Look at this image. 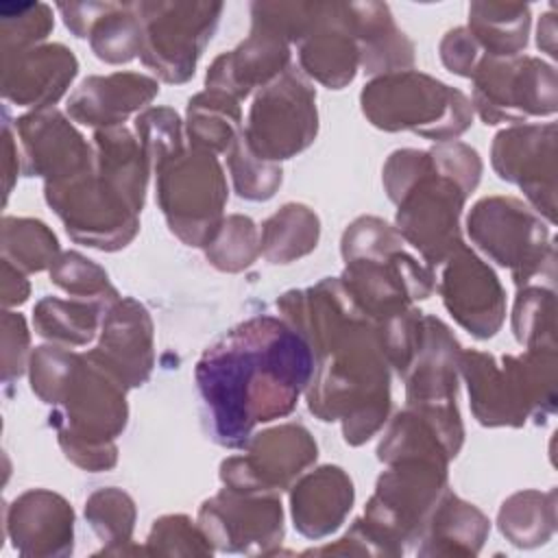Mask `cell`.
I'll use <instances>...</instances> for the list:
<instances>
[{
	"label": "cell",
	"mask_w": 558,
	"mask_h": 558,
	"mask_svg": "<svg viewBox=\"0 0 558 558\" xmlns=\"http://www.w3.org/2000/svg\"><path fill=\"white\" fill-rule=\"evenodd\" d=\"M240 111L233 98L220 92H205L190 100L187 131L196 150H225L238 131Z\"/></svg>",
	"instance_id": "23"
},
{
	"label": "cell",
	"mask_w": 558,
	"mask_h": 558,
	"mask_svg": "<svg viewBox=\"0 0 558 558\" xmlns=\"http://www.w3.org/2000/svg\"><path fill=\"white\" fill-rule=\"evenodd\" d=\"M294 527L305 538L336 532L353 506V484L340 466H320L305 475L290 495Z\"/></svg>",
	"instance_id": "16"
},
{
	"label": "cell",
	"mask_w": 558,
	"mask_h": 558,
	"mask_svg": "<svg viewBox=\"0 0 558 558\" xmlns=\"http://www.w3.org/2000/svg\"><path fill=\"white\" fill-rule=\"evenodd\" d=\"M231 172L235 190L242 198L251 201H266L275 194L277 185L281 183V168L272 161H266L257 157L244 137L240 135L235 142V148L231 153Z\"/></svg>",
	"instance_id": "31"
},
{
	"label": "cell",
	"mask_w": 558,
	"mask_h": 558,
	"mask_svg": "<svg viewBox=\"0 0 558 558\" xmlns=\"http://www.w3.org/2000/svg\"><path fill=\"white\" fill-rule=\"evenodd\" d=\"M76 74V59L63 46H48L4 65V96L20 105L44 107L59 100Z\"/></svg>",
	"instance_id": "20"
},
{
	"label": "cell",
	"mask_w": 558,
	"mask_h": 558,
	"mask_svg": "<svg viewBox=\"0 0 558 558\" xmlns=\"http://www.w3.org/2000/svg\"><path fill=\"white\" fill-rule=\"evenodd\" d=\"M124 386H140L153 366V325L133 299L113 303L102 320V340L87 353Z\"/></svg>",
	"instance_id": "14"
},
{
	"label": "cell",
	"mask_w": 558,
	"mask_h": 558,
	"mask_svg": "<svg viewBox=\"0 0 558 558\" xmlns=\"http://www.w3.org/2000/svg\"><path fill=\"white\" fill-rule=\"evenodd\" d=\"M255 225L244 216H229L207 246V257L220 270H242L257 255Z\"/></svg>",
	"instance_id": "29"
},
{
	"label": "cell",
	"mask_w": 558,
	"mask_h": 558,
	"mask_svg": "<svg viewBox=\"0 0 558 558\" xmlns=\"http://www.w3.org/2000/svg\"><path fill=\"white\" fill-rule=\"evenodd\" d=\"M316 460V442L301 425H281L259 434L244 458L222 462L220 477L235 490L272 493L290 482Z\"/></svg>",
	"instance_id": "10"
},
{
	"label": "cell",
	"mask_w": 558,
	"mask_h": 558,
	"mask_svg": "<svg viewBox=\"0 0 558 558\" xmlns=\"http://www.w3.org/2000/svg\"><path fill=\"white\" fill-rule=\"evenodd\" d=\"M159 205L170 229L187 244H209L227 198L222 170L211 153H177L157 166Z\"/></svg>",
	"instance_id": "5"
},
{
	"label": "cell",
	"mask_w": 558,
	"mask_h": 558,
	"mask_svg": "<svg viewBox=\"0 0 558 558\" xmlns=\"http://www.w3.org/2000/svg\"><path fill=\"white\" fill-rule=\"evenodd\" d=\"M26 172L44 174L46 183L72 179L89 170V146L59 111H35L17 122Z\"/></svg>",
	"instance_id": "15"
},
{
	"label": "cell",
	"mask_w": 558,
	"mask_h": 558,
	"mask_svg": "<svg viewBox=\"0 0 558 558\" xmlns=\"http://www.w3.org/2000/svg\"><path fill=\"white\" fill-rule=\"evenodd\" d=\"M157 94V83L142 74L92 76L74 92L68 111L83 124L113 126L131 111L150 102Z\"/></svg>",
	"instance_id": "17"
},
{
	"label": "cell",
	"mask_w": 558,
	"mask_h": 558,
	"mask_svg": "<svg viewBox=\"0 0 558 558\" xmlns=\"http://www.w3.org/2000/svg\"><path fill=\"white\" fill-rule=\"evenodd\" d=\"M318 240V218L303 205H286L264 222V255L286 264L310 253Z\"/></svg>",
	"instance_id": "24"
},
{
	"label": "cell",
	"mask_w": 558,
	"mask_h": 558,
	"mask_svg": "<svg viewBox=\"0 0 558 558\" xmlns=\"http://www.w3.org/2000/svg\"><path fill=\"white\" fill-rule=\"evenodd\" d=\"M214 551L201 525H192L185 514H168L155 521L146 554L150 556H209Z\"/></svg>",
	"instance_id": "28"
},
{
	"label": "cell",
	"mask_w": 558,
	"mask_h": 558,
	"mask_svg": "<svg viewBox=\"0 0 558 558\" xmlns=\"http://www.w3.org/2000/svg\"><path fill=\"white\" fill-rule=\"evenodd\" d=\"M312 373V349L290 325L257 316L235 327L196 366L214 440L242 447L257 423L296 405Z\"/></svg>",
	"instance_id": "1"
},
{
	"label": "cell",
	"mask_w": 558,
	"mask_h": 558,
	"mask_svg": "<svg viewBox=\"0 0 558 558\" xmlns=\"http://www.w3.org/2000/svg\"><path fill=\"white\" fill-rule=\"evenodd\" d=\"M85 519L105 547L98 554H146L131 541L135 523L133 499L118 488H102L89 497L85 504Z\"/></svg>",
	"instance_id": "22"
},
{
	"label": "cell",
	"mask_w": 558,
	"mask_h": 558,
	"mask_svg": "<svg viewBox=\"0 0 558 558\" xmlns=\"http://www.w3.org/2000/svg\"><path fill=\"white\" fill-rule=\"evenodd\" d=\"M554 124L508 129L495 137L493 166L554 220Z\"/></svg>",
	"instance_id": "12"
},
{
	"label": "cell",
	"mask_w": 558,
	"mask_h": 558,
	"mask_svg": "<svg viewBox=\"0 0 558 558\" xmlns=\"http://www.w3.org/2000/svg\"><path fill=\"white\" fill-rule=\"evenodd\" d=\"M462 375L469 384L473 412L482 425H523L527 418L521 392L504 366L499 371L490 355L466 351L460 360Z\"/></svg>",
	"instance_id": "18"
},
{
	"label": "cell",
	"mask_w": 558,
	"mask_h": 558,
	"mask_svg": "<svg viewBox=\"0 0 558 558\" xmlns=\"http://www.w3.org/2000/svg\"><path fill=\"white\" fill-rule=\"evenodd\" d=\"M50 277L57 286L72 294L87 296L89 301H96L105 307H111L116 303L118 294L109 286L107 272L78 253H65L54 259Z\"/></svg>",
	"instance_id": "27"
},
{
	"label": "cell",
	"mask_w": 558,
	"mask_h": 558,
	"mask_svg": "<svg viewBox=\"0 0 558 558\" xmlns=\"http://www.w3.org/2000/svg\"><path fill=\"white\" fill-rule=\"evenodd\" d=\"M2 248L4 259L28 272L44 270L48 264H54L57 238L39 220L28 218H4L2 222Z\"/></svg>",
	"instance_id": "26"
},
{
	"label": "cell",
	"mask_w": 558,
	"mask_h": 558,
	"mask_svg": "<svg viewBox=\"0 0 558 558\" xmlns=\"http://www.w3.org/2000/svg\"><path fill=\"white\" fill-rule=\"evenodd\" d=\"M33 390L59 405L50 425L68 458L89 471L116 464L111 440L124 429V384L87 355L39 347L31 360Z\"/></svg>",
	"instance_id": "2"
},
{
	"label": "cell",
	"mask_w": 558,
	"mask_h": 558,
	"mask_svg": "<svg viewBox=\"0 0 558 558\" xmlns=\"http://www.w3.org/2000/svg\"><path fill=\"white\" fill-rule=\"evenodd\" d=\"M368 120L386 131L410 129L429 140H449L471 124V102L458 89L425 74L381 76L362 92Z\"/></svg>",
	"instance_id": "4"
},
{
	"label": "cell",
	"mask_w": 558,
	"mask_h": 558,
	"mask_svg": "<svg viewBox=\"0 0 558 558\" xmlns=\"http://www.w3.org/2000/svg\"><path fill=\"white\" fill-rule=\"evenodd\" d=\"M442 270V301L451 316L477 338H490L504 320V290L495 272L460 246Z\"/></svg>",
	"instance_id": "11"
},
{
	"label": "cell",
	"mask_w": 558,
	"mask_h": 558,
	"mask_svg": "<svg viewBox=\"0 0 558 558\" xmlns=\"http://www.w3.org/2000/svg\"><path fill=\"white\" fill-rule=\"evenodd\" d=\"M4 325V381L11 377H17L24 366V353L28 344V333H26V323L20 314L4 312L2 318Z\"/></svg>",
	"instance_id": "32"
},
{
	"label": "cell",
	"mask_w": 558,
	"mask_h": 558,
	"mask_svg": "<svg viewBox=\"0 0 558 558\" xmlns=\"http://www.w3.org/2000/svg\"><path fill=\"white\" fill-rule=\"evenodd\" d=\"M514 336L527 347L554 344V294L541 288H527L514 303Z\"/></svg>",
	"instance_id": "30"
},
{
	"label": "cell",
	"mask_w": 558,
	"mask_h": 558,
	"mask_svg": "<svg viewBox=\"0 0 558 558\" xmlns=\"http://www.w3.org/2000/svg\"><path fill=\"white\" fill-rule=\"evenodd\" d=\"M490 523L471 504L445 493L434 506L416 549L418 556H475L480 554Z\"/></svg>",
	"instance_id": "19"
},
{
	"label": "cell",
	"mask_w": 558,
	"mask_h": 558,
	"mask_svg": "<svg viewBox=\"0 0 558 558\" xmlns=\"http://www.w3.org/2000/svg\"><path fill=\"white\" fill-rule=\"evenodd\" d=\"M384 183L388 196L399 203V231L429 264H440L462 246L458 216L471 187L453 177L434 150L392 153Z\"/></svg>",
	"instance_id": "3"
},
{
	"label": "cell",
	"mask_w": 558,
	"mask_h": 558,
	"mask_svg": "<svg viewBox=\"0 0 558 558\" xmlns=\"http://www.w3.org/2000/svg\"><path fill=\"white\" fill-rule=\"evenodd\" d=\"M198 525L218 551L272 554L283 538V510L275 493L227 486L201 506Z\"/></svg>",
	"instance_id": "7"
},
{
	"label": "cell",
	"mask_w": 558,
	"mask_h": 558,
	"mask_svg": "<svg viewBox=\"0 0 558 558\" xmlns=\"http://www.w3.org/2000/svg\"><path fill=\"white\" fill-rule=\"evenodd\" d=\"M469 233L497 264L512 268L517 286L525 283L545 264L547 229L514 198H482L469 216Z\"/></svg>",
	"instance_id": "8"
},
{
	"label": "cell",
	"mask_w": 558,
	"mask_h": 558,
	"mask_svg": "<svg viewBox=\"0 0 558 558\" xmlns=\"http://www.w3.org/2000/svg\"><path fill=\"white\" fill-rule=\"evenodd\" d=\"M475 105L486 124L556 111L554 70L534 59L482 61L475 68Z\"/></svg>",
	"instance_id": "9"
},
{
	"label": "cell",
	"mask_w": 558,
	"mask_h": 558,
	"mask_svg": "<svg viewBox=\"0 0 558 558\" xmlns=\"http://www.w3.org/2000/svg\"><path fill=\"white\" fill-rule=\"evenodd\" d=\"M314 135V92L299 74L286 72L255 98L242 137L257 157L275 161L303 150Z\"/></svg>",
	"instance_id": "6"
},
{
	"label": "cell",
	"mask_w": 558,
	"mask_h": 558,
	"mask_svg": "<svg viewBox=\"0 0 558 558\" xmlns=\"http://www.w3.org/2000/svg\"><path fill=\"white\" fill-rule=\"evenodd\" d=\"M556 493L525 490L504 501L499 510L501 534L521 549L545 545L556 530Z\"/></svg>",
	"instance_id": "21"
},
{
	"label": "cell",
	"mask_w": 558,
	"mask_h": 558,
	"mask_svg": "<svg viewBox=\"0 0 558 558\" xmlns=\"http://www.w3.org/2000/svg\"><path fill=\"white\" fill-rule=\"evenodd\" d=\"M109 307L96 301L44 299L35 307V327L44 338L63 344H85L94 338L98 314Z\"/></svg>",
	"instance_id": "25"
},
{
	"label": "cell",
	"mask_w": 558,
	"mask_h": 558,
	"mask_svg": "<svg viewBox=\"0 0 558 558\" xmlns=\"http://www.w3.org/2000/svg\"><path fill=\"white\" fill-rule=\"evenodd\" d=\"M7 532L20 556H70L74 549V512L57 493L28 490L9 506Z\"/></svg>",
	"instance_id": "13"
}]
</instances>
